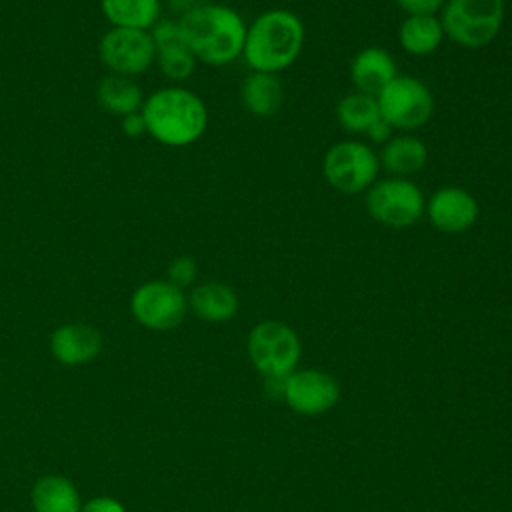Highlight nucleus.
<instances>
[{"label": "nucleus", "instance_id": "obj_1", "mask_svg": "<svg viewBox=\"0 0 512 512\" xmlns=\"http://www.w3.org/2000/svg\"><path fill=\"white\" fill-rule=\"evenodd\" d=\"M184 44L208 66H226L242 58L248 24L226 4L208 2L178 18Z\"/></svg>", "mask_w": 512, "mask_h": 512}, {"label": "nucleus", "instance_id": "obj_2", "mask_svg": "<svg viewBox=\"0 0 512 512\" xmlns=\"http://www.w3.org/2000/svg\"><path fill=\"white\" fill-rule=\"evenodd\" d=\"M146 134L162 146L184 148L198 142L208 128L204 100L184 86H164L144 98Z\"/></svg>", "mask_w": 512, "mask_h": 512}, {"label": "nucleus", "instance_id": "obj_3", "mask_svg": "<svg viewBox=\"0 0 512 512\" xmlns=\"http://www.w3.org/2000/svg\"><path fill=\"white\" fill-rule=\"evenodd\" d=\"M304 40L306 28L298 14L270 8L248 24L242 58L252 72L278 74L298 60Z\"/></svg>", "mask_w": 512, "mask_h": 512}, {"label": "nucleus", "instance_id": "obj_4", "mask_svg": "<svg viewBox=\"0 0 512 512\" xmlns=\"http://www.w3.org/2000/svg\"><path fill=\"white\" fill-rule=\"evenodd\" d=\"M506 16L504 0H446L438 18L444 36L462 48H484L496 40Z\"/></svg>", "mask_w": 512, "mask_h": 512}, {"label": "nucleus", "instance_id": "obj_5", "mask_svg": "<svg viewBox=\"0 0 512 512\" xmlns=\"http://www.w3.org/2000/svg\"><path fill=\"white\" fill-rule=\"evenodd\" d=\"M364 206L374 222L400 230L414 226L424 216L426 198L410 178L388 176L366 190Z\"/></svg>", "mask_w": 512, "mask_h": 512}, {"label": "nucleus", "instance_id": "obj_6", "mask_svg": "<svg viewBox=\"0 0 512 512\" xmlns=\"http://www.w3.org/2000/svg\"><path fill=\"white\" fill-rule=\"evenodd\" d=\"M378 112L398 132H414L426 126L434 114V96L430 88L414 78L398 74L376 96Z\"/></svg>", "mask_w": 512, "mask_h": 512}, {"label": "nucleus", "instance_id": "obj_7", "mask_svg": "<svg viewBox=\"0 0 512 512\" xmlns=\"http://www.w3.org/2000/svg\"><path fill=\"white\" fill-rule=\"evenodd\" d=\"M378 172V152L360 140L336 142L322 160L324 180L340 194L366 192L378 180Z\"/></svg>", "mask_w": 512, "mask_h": 512}, {"label": "nucleus", "instance_id": "obj_8", "mask_svg": "<svg viewBox=\"0 0 512 512\" xmlns=\"http://www.w3.org/2000/svg\"><path fill=\"white\" fill-rule=\"evenodd\" d=\"M248 356L266 378H286L300 358L296 332L278 320H264L248 334Z\"/></svg>", "mask_w": 512, "mask_h": 512}, {"label": "nucleus", "instance_id": "obj_9", "mask_svg": "<svg viewBox=\"0 0 512 512\" xmlns=\"http://www.w3.org/2000/svg\"><path fill=\"white\" fill-rule=\"evenodd\" d=\"M98 56L108 74L136 78L154 66L156 46L150 30L110 28L98 42Z\"/></svg>", "mask_w": 512, "mask_h": 512}, {"label": "nucleus", "instance_id": "obj_10", "mask_svg": "<svg viewBox=\"0 0 512 512\" xmlns=\"http://www.w3.org/2000/svg\"><path fill=\"white\" fill-rule=\"evenodd\" d=\"M130 310L144 328L172 330L186 316L188 296L168 280H148L132 292Z\"/></svg>", "mask_w": 512, "mask_h": 512}, {"label": "nucleus", "instance_id": "obj_11", "mask_svg": "<svg viewBox=\"0 0 512 512\" xmlns=\"http://www.w3.org/2000/svg\"><path fill=\"white\" fill-rule=\"evenodd\" d=\"M428 222L444 234H462L470 230L480 216L474 194L458 186H442L426 198L424 210Z\"/></svg>", "mask_w": 512, "mask_h": 512}, {"label": "nucleus", "instance_id": "obj_12", "mask_svg": "<svg viewBox=\"0 0 512 512\" xmlns=\"http://www.w3.org/2000/svg\"><path fill=\"white\" fill-rule=\"evenodd\" d=\"M338 396V382L320 370H296L288 374L284 382V398L298 414H322L338 402Z\"/></svg>", "mask_w": 512, "mask_h": 512}, {"label": "nucleus", "instance_id": "obj_13", "mask_svg": "<svg viewBox=\"0 0 512 512\" xmlns=\"http://www.w3.org/2000/svg\"><path fill=\"white\" fill-rule=\"evenodd\" d=\"M150 36L156 46L154 64L158 66L162 76L176 84L188 80L194 74L198 60L194 58L190 48L184 44V40L180 36L178 20L160 18L150 28Z\"/></svg>", "mask_w": 512, "mask_h": 512}, {"label": "nucleus", "instance_id": "obj_14", "mask_svg": "<svg viewBox=\"0 0 512 512\" xmlns=\"http://www.w3.org/2000/svg\"><path fill=\"white\" fill-rule=\"evenodd\" d=\"M50 350L60 364H84L100 354L102 336L94 326L84 322L62 324L50 336Z\"/></svg>", "mask_w": 512, "mask_h": 512}, {"label": "nucleus", "instance_id": "obj_15", "mask_svg": "<svg viewBox=\"0 0 512 512\" xmlns=\"http://www.w3.org/2000/svg\"><path fill=\"white\" fill-rule=\"evenodd\" d=\"M398 76L394 56L382 46H368L354 54L350 62V80L356 92L378 96V92Z\"/></svg>", "mask_w": 512, "mask_h": 512}, {"label": "nucleus", "instance_id": "obj_16", "mask_svg": "<svg viewBox=\"0 0 512 512\" xmlns=\"http://www.w3.org/2000/svg\"><path fill=\"white\" fill-rule=\"evenodd\" d=\"M380 168H384L390 176L410 178L418 174L428 160V146L424 140L410 132L394 134L378 152Z\"/></svg>", "mask_w": 512, "mask_h": 512}, {"label": "nucleus", "instance_id": "obj_17", "mask_svg": "<svg viewBox=\"0 0 512 512\" xmlns=\"http://www.w3.org/2000/svg\"><path fill=\"white\" fill-rule=\"evenodd\" d=\"M188 308L206 322H226L238 312V296L224 282H202L188 294Z\"/></svg>", "mask_w": 512, "mask_h": 512}, {"label": "nucleus", "instance_id": "obj_18", "mask_svg": "<svg viewBox=\"0 0 512 512\" xmlns=\"http://www.w3.org/2000/svg\"><path fill=\"white\" fill-rule=\"evenodd\" d=\"M242 106L260 118L274 116L282 108L284 88L278 74L268 72H250L240 86Z\"/></svg>", "mask_w": 512, "mask_h": 512}, {"label": "nucleus", "instance_id": "obj_19", "mask_svg": "<svg viewBox=\"0 0 512 512\" xmlns=\"http://www.w3.org/2000/svg\"><path fill=\"white\" fill-rule=\"evenodd\" d=\"M110 28L150 30L162 18L160 0H100Z\"/></svg>", "mask_w": 512, "mask_h": 512}, {"label": "nucleus", "instance_id": "obj_20", "mask_svg": "<svg viewBox=\"0 0 512 512\" xmlns=\"http://www.w3.org/2000/svg\"><path fill=\"white\" fill-rule=\"evenodd\" d=\"M96 100L106 112L122 118L142 110L144 94L134 78L106 74L96 86Z\"/></svg>", "mask_w": 512, "mask_h": 512}, {"label": "nucleus", "instance_id": "obj_21", "mask_svg": "<svg viewBox=\"0 0 512 512\" xmlns=\"http://www.w3.org/2000/svg\"><path fill=\"white\" fill-rule=\"evenodd\" d=\"M444 38L438 16H406L398 28V44L410 56L434 54Z\"/></svg>", "mask_w": 512, "mask_h": 512}, {"label": "nucleus", "instance_id": "obj_22", "mask_svg": "<svg viewBox=\"0 0 512 512\" xmlns=\"http://www.w3.org/2000/svg\"><path fill=\"white\" fill-rule=\"evenodd\" d=\"M34 512H80V494L76 486L58 474L42 476L32 488Z\"/></svg>", "mask_w": 512, "mask_h": 512}, {"label": "nucleus", "instance_id": "obj_23", "mask_svg": "<svg viewBox=\"0 0 512 512\" xmlns=\"http://www.w3.org/2000/svg\"><path fill=\"white\" fill-rule=\"evenodd\" d=\"M380 118L376 96L364 92H350L336 104V120L348 134H366Z\"/></svg>", "mask_w": 512, "mask_h": 512}, {"label": "nucleus", "instance_id": "obj_24", "mask_svg": "<svg viewBox=\"0 0 512 512\" xmlns=\"http://www.w3.org/2000/svg\"><path fill=\"white\" fill-rule=\"evenodd\" d=\"M198 278V266L192 256H176L166 270V280L178 288H188Z\"/></svg>", "mask_w": 512, "mask_h": 512}, {"label": "nucleus", "instance_id": "obj_25", "mask_svg": "<svg viewBox=\"0 0 512 512\" xmlns=\"http://www.w3.org/2000/svg\"><path fill=\"white\" fill-rule=\"evenodd\" d=\"M406 16H438L446 0H394Z\"/></svg>", "mask_w": 512, "mask_h": 512}, {"label": "nucleus", "instance_id": "obj_26", "mask_svg": "<svg viewBox=\"0 0 512 512\" xmlns=\"http://www.w3.org/2000/svg\"><path fill=\"white\" fill-rule=\"evenodd\" d=\"M80 512H126V510L118 500H114L110 496H98V498L88 500L80 508Z\"/></svg>", "mask_w": 512, "mask_h": 512}, {"label": "nucleus", "instance_id": "obj_27", "mask_svg": "<svg viewBox=\"0 0 512 512\" xmlns=\"http://www.w3.org/2000/svg\"><path fill=\"white\" fill-rule=\"evenodd\" d=\"M120 130H122L126 136H130V138H138V136L146 134V124H144L142 112H134V114L122 116V118H120Z\"/></svg>", "mask_w": 512, "mask_h": 512}, {"label": "nucleus", "instance_id": "obj_28", "mask_svg": "<svg viewBox=\"0 0 512 512\" xmlns=\"http://www.w3.org/2000/svg\"><path fill=\"white\" fill-rule=\"evenodd\" d=\"M366 136H368L370 142L384 146V144L394 136V128H392L388 122H384L382 118H378V120L368 128Z\"/></svg>", "mask_w": 512, "mask_h": 512}, {"label": "nucleus", "instance_id": "obj_29", "mask_svg": "<svg viewBox=\"0 0 512 512\" xmlns=\"http://www.w3.org/2000/svg\"><path fill=\"white\" fill-rule=\"evenodd\" d=\"M208 2H210V0H168V4L172 6V10L178 12L180 16L186 14V12H190V10H194V8H198V6H204V4H208Z\"/></svg>", "mask_w": 512, "mask_h": 512}]
</instances>
